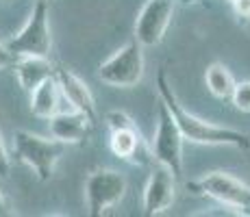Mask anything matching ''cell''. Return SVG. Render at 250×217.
Returning <instances> with one entry per match:
<instances>
[{
  "instance_id": "12",
  "label": "cell",
  "mask_w": 250,
  "mask_h": 217,
  "mask_svg": "<svg viewBox=\"0 0 250 217\" xmlns=\"http://www.w3.org/2000/svg\"><path fill=\"white\" fill-rule=\"evenodd\" d=\"M13 72L20 87L28 94L37 89L44 80L57 76V67L48 61V57H18L13 63Z\"/></svg>"
},
{
  "instance_id": "13",
  "label": "cell",
  "mask_w": 250,
  "mask_h": 217,
  "mask_svg": "<svg viewBox=\"0 0 250 217\" xmlns=\"http://www.w3.org/2000/svg\"><path fill=\"white\" fill-rule=\"evenodd\" d=\"M59 96L63 94H61L57 76L44 80L37 89L31 91V113L35 118L50 119L55 113H59Z\"/></svg>"
},
{
  "instance_id": "5",
  "label": "cell",
  "mask_w": 250,
  "mask_h": 217,
  "mask_svg": "<svg viewBox=\"0 0 250 217\" xmlns=\"http://www.w3.org/2000/svg\"><path fill=\"white\" fill-rule=\"evenodd\" d=\"M126 194V178L118 170L100 167L94 170L85 180V204L89 217L104 215Z\"/></svg>"
},
{
  "instance_id": "10",
  "label": "cell",
  "mask_w": 250,
  "mask_h": 217,
  "mask_svg": "<svg viewBox=\"0 0 250 217\" xmlns=\"http://www.w3.org/2000/svg\"><path fill=\"white\" fill-rule=\"evenodd\" d=\"M57 80H59L61 94L72 104V109L81 111V113L87 115L91 122H96V102L89 87L85 85V80H81L74 72L65 70V67H57Z\"/></svg>"
},
{
  "instance_id": "16",
  "label": "cell",
  "mask_w": 250,
  "mask_h": 217,
  "mask_svg": "<svg viewBox=\"0 0 250 217\" xmlns=\"http://www.w3.org/2000/svg\"><path fill=\"white\" fill-rule=\"evenodd\" d=\"M233 100L235 109L242 111V113H250V80H244V83H237L233 89Z\"/></svg>"
},
{
  "instance_id": "22",
  "label": "cell",
  "mask_w": 250,
  "mask_h": 217,
  "mask_svg": "<svg viewBox=\"0 0 250 217\" xmlns=\"http://www.w3.org/2000/svg\"><path fill=\"white\" fill-rule=\"evenodd\" d=\"M229 2H235V0H229Z\"/></svg>"
},
{
  "instance_id": "7",
  "label": "cell",
  "mask_w": 250,
  "mask_h": 217,
  "mask_svg": "<svg viewBox=\"0 0 250 217\" xmlns=\"http://www.w3.org/2000/svg\"><path fill=\"white\" fill-rule=\"evenodd\" d=\"M189 189L213 197L220 204H227L230 209H250V187L227 172H209L198 182H191Z\"/></svg>"
},
{
  "instance_id": "3",
  "label": "cell",
  "mask_w": 250,
  "mask_h": 217,
  "mask_svg": "<svg viewBox=\"0 0 250 217\" xmlns=\"http://www.w3.org/2000/svg\"><path fill=\"white\" fill-rule=\"evenodd\" d=\"M7 46L16 57H48L50 55L52 35H50V24H48L46 0H37L33 4L24 26L7 41Z\"/></svg>"
},
{
  "instance_id": "9",
  "label": "cell",
  "mask_w": 250,
  "mask_h": 217,
  "mask_svg": "<svg viewBox=\"0 0 250 217\" xmlns=\"http://www.w3.org/2000/svg\"><path fill=\"white\" fill-rule=\"evenodd\" d=\"M176 174L163 163H157L152 167L148 182L144 187V215L155 217L166 213L174 202L176 194Z\"/></svg>"
},
{
  "instance_id": "20",
  "label": "cell",
  "mask_w": 250,
  "mask_h": 217,
  "mask_svg": "<svg viewBox=\"0 0 250 217\" xmlns=\"http://www.w3.org/2000/svg\"><path fill=\"white\" fill-rule=\"evenodd\" d=\"M233 7H235V11H237V16L250 18V0H235Z\"/></svg>"
},
{
  "instance_id": "11",
  "label": "cell",
  "mask_w": 250,
  "mask_h": 217,
  "mask_svg": "<svg viewBox=\"0 0 250 217\" xmlns=\"http://www.w3.org/2000/svg\"><path fill=\"white\" fill-rule=\"evenodd\" d=\"M94 122L81 111L70 113H55L50 118V135L63 143H83L89 137V130Z\"/></svg>"
},
{
  "instance_id": "18",
  "label": "cell",
  "mask_w": 250,
  "mask_h": 217,
  "mask_svg": "<svg viewBox=\"0 0 250 217\" xmlns=\"http://www.w3.org/2000/svg\"><path fill=\"white\" fill-rule=\"evenodd\" d=\"M9 172H11V158L7 154V148H4L2 135H0V178H7Z\"/></svg>"
},
{
  "instance_id": "2",
  "label": "cell",
  "mask_w": 250,
  "mask_h": 217,
  "mask_svg": "<svg viewBox=\"0 0 250 217\" xmlns=\"http://www.w3.org/2000/svg\"><path fill=\"white\" fill-rule=\"evenodd\" d=\"M13 150L16 158L31 167L40 180H50L55 165L63 157L65 143L59 139H46L31 130H16L13 133Z\"/></svg>"
},
{
  "instance_id": "8",
  "label": "cell",
  "mask_w": 250,
  "mask_h": 217,
  "mask_svg": "<svg viewBox=\"0 0 250 217\" xmlns=\"http://www.w3.org/2000/svg\"><path fill=\"white\" fill-rule=\"evenodd\" d=\"M174 16V0H146L135 20V39L144 48L159 46Z\"/></svg>"
},
{
  "instance_id": "6",
  "label": "cell",
  "mask_w": 250,
  "mask_h": 217,
  "mask_svg": "<svg viewBox=\"0 0 250 217\" xmlns=\"http://www.w3.org/2000/svg\"><path fill=\"white\" fill-rule=\"evenodd\" d=\"M183 137L179 124H176L172 111L167 109V104L159 102V122H157L155 137H152L150 150L157 163L167 165L172 172L176 174V178L183 174Z\"/></svg>"
},
{
  "instance_id": "17",
  "label": "cell",
  "mask_w": 250,
  "mask_h": 217,
  "mask_svg": "<svg viewBox=\"0 0 250 217\" xmlns=\"http://www.w3.org/2000/svg\"><path fill=\"white\" fill-rule=\"evenodd\" d=\"M128 124H133V119L128 118L124 111H111V113H107V126H109V130L120 128V126H128Z\"/></svg>"
},
{
  "instance_id": "19",
  "label": "cell",
  "mask_w": 250,
  "mask_h": 217,
  "mask_svg": "<svg viewBox=\"0 0 250 217\" xmlns=\"http://www.w3.org/2000/svg\"><path fill=\"white\" fill-rule=\"evenodd\" d=\"M16 59H18V57L9 50L7 43H0V70H2V67H7V65H13V63H16Z\"/></svg>"
},
{
  "instance_id": "4",
  "label": "cell",
  "mask_w": 250,
  "mask_h": 217,
  "mask_svg": "<svg viewBox=\"0 0 250 217\" xmlns=\"http://www.w3.org/2000/svg\"><path fill=\"white\" fill-rule=\"evenodd\" d=\"M142 43L137 39L126 41L120 50H115L107 61H103L98 67V80L104 85L128 89L135 87L144 76V52Z\"/></svg>"
},
{
  "instance_id": "14",
  "label": "cell",
  "mask_w": 250,
  "mask_h": 217,
  "mask_svg": "<svg viewBox=\"0 0 250 217\" xmlns=\"http://www.w3.org/2000/svg\"><path fill=\"white\" fill-rule=\"evenodd\" d=\"M142 146V137L135 124L128 126H120L111 130V139H109V148L118 158L122 161H137V152Z\"/></svg>"
},
{
  "instance_id": "1",
  "label": "cell",
  "mask_w": 250,
  "mask_h": 217,
  "mask_svg": "<svg viewBox=\"0 0 250 217\" xmlns=\"http://www.w3.org/2000/svg\"><path fill=\"white\" fill-rule=\"evenodd\" d=\"M157 87H159L161 100L167 104V109L174 115L185 141L203 143V146H233V148H239V150H248L250 148V137L246 133H242V130L218 126V124L205 122V119L187 113V111L183 109V104L179 102V98L174 96V91H172L163 70L157 74Z\"/></svg>"
},
{
  "instance_id": "21",
  "label": "cell",
  "mask_w": 250,
  "mask_h": 217,
  "mask_svg": "<svg viewBox=\"0 0 250 217\" xmlns=\"http://www.w3.org/2000/svg\"><path fill=\"white\" fill-rule=\"evenodd\" d=\"M4 215H11V211H9V204H7V197L2 196V191H0V217Z\"/></svg>"
},
{
  "instance_id": "15",
  "label": "cell",
  "mask_w": 250,
  "mask_h": 217,
  "mask_svg": "<svg viewBox=\"0 0 250 217\" xmlns=\"http://www.w3.org/2000/svg\"><path fill=\"white\" fill-rule=\"evenodd\" d=\"M205 83L209 87V91L215 98H230L235 89V79L230 74V70L222 63H211L205 72Z\"/></svg>"
}]
</instances>
